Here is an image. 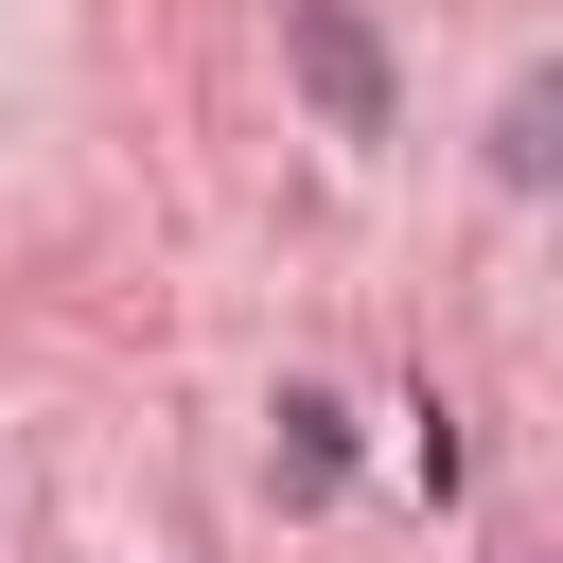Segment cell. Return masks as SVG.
Instances as JSON below:
<instances>
[{
  "mask_svg": "<svg viewBox=\"0 0 563 563\" xmlns=\"http://www.w3.org/2000/svg\"><path fill=\"white\" fill-rule=\"evenodd\" d=\"M264 475H282V510H334V475H352V405H334V387H282Z\"/></svg>",
  "mask_w": 563,
  "mask_h": 563,
  "instance_id": "7a4b0ae2",
  "label": "cell"
},
{
  "mask_svg": "<svg viewBox=\"0 0 563 563\" xmlns=\"http://www.w3.org/2000/svg\"><path fill=\"white\" fill-rule=\"evenodd\" d=\"M282 70H299V106H317L334 141H387V123H405V88H387V35H369L352 0H282Z\"/></svg>",
  "mask_w": 563,
  "mask_h": 563,
  "instance_id": "6da1fadb",
  "label": "cell"
},
{
  "mask_svg": "<svg viewBox=\"0 0 563 563\" xmlns=\"http://www.w3.org/2000/svg\"><path fill=\"white\" fill-rule=\"evenodd\" d=\"M493 176H563V70H545V88H510V123H493Z\"/></svg>",
  "mask_w": 563,
  "mask_h": 563,
  "instance_id": "3957f363",
  "label": "cell"
}]
</instances>
